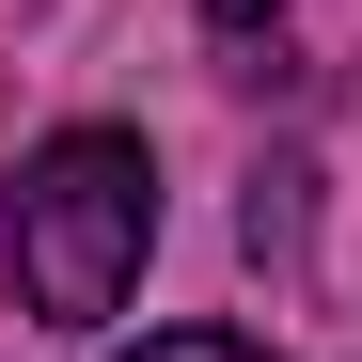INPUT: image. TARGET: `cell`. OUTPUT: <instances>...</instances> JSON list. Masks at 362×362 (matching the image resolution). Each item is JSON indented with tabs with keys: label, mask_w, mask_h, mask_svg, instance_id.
Returning <instances> with one entry per match:
<instances>
[{
	"label": "cell",
	"mask_w": 362,
	"mask_h": 362,
	"mask_svg": "<svg viewBox=\"0 0 362 362\" xmlns=\"http://www.w3.org/2000/svg\"><path fill=\"white\" fill-rule=\"evenodd\" d=\"M158 252V158L142 127H47L16 158V299L47 331H110Z\"/></svg>",
	"instance_id": "obj_1"
},
{
	"label": "cell",
	"mask_w": 362,
	"mask_h": 362,
	"mask_svg": "<svg viewBox=\"0 0 362 362\" xmlns=\"http://www.w3.org/2000/svg\"><path fill=\"white\" fill-rule=\"evenodd\" d=\"M205 32H221V64H236V79H268V64H252V32H284V0H205Z\"/></svg>",
	"instance_id": "obj_2"
},
{
	"label": "cell",
	"mask_w": 362,
	"mask_h": 362,
	"mask_svg": "<svg viewBox=\"0 0 362 362\" xmlns=\"http://www.w3.org/2000/svg\"><path fill=\"white\" fill-rule=\"evenodd\" d=\"M127 362H268V346H252V331H142Z\"/></svg>",
	"instance_id": "obj_3"
}]
</instances>
